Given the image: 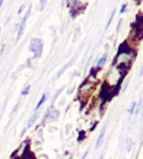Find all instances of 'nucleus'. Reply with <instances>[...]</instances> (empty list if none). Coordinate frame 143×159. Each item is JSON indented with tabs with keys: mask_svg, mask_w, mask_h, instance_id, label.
<instances>
[{
	"mask_svg": "<svg viewBox=\"0 0 143 159\" xmlns=\"http://www.w3.org/2000/svg\"><path fill=\"white\" fill-rule=\"evenodd\" d=\"M43 41L39 38H32L31 39V43H29V50H31V53L34 54V58H41L43 56Z\"/></svg>",
	"mask_w": 143,
	"mask_h": 159,
	"instance_id": "nucleus-1",
	"label": "nucleus"
},
{
	"mask_svg": "<svg viewBox=\"0 0 143 159\" xmlns=\"http://www.w3.org/2000/svg\"><path fill=\"white\" fill-rule=\"evenodd\" d=\"M58 118H60V110H58L57 107L51 105L47 111H45V114H44L43 124H45L47 121H50V123H54V121H57Z\"/></svg>",
	"mask_w": 143,
	"mask_h": 159,
	"instance_id": "nucleus-2",
	"label": "nucleus"
},
{
	"mask_svg": "<svg viewBox=\"0 0 143 159\" xmlns=\"http://www.w3.org/2000/svg\"><path fill=\"white\" fill-rule=\"evenodd\" d=\"M31 16V6L28 7V12L25 15L22 20H21V24L18 25V34H16V41H19L22 38V35H24V31H25V26H26V22H28V18Z\"/></svg>",
	"mask_w": 143,
	"mask_h": 159,
	"instance_id": "nucleus-3",
	"label": "nucleus"
},
{
	"mask_svg": "<svg viewBox=\"0 0 143 159\" xmlns=\"http://www.w3.org/2000/svg\"><path fill=\"white\" fill-rule=\"evenodd\" d=\"M83 9H85V5H83V3H81V2H72V5H70V16L72 18H75V16H77L79 12L83 10Z\"/></svg>",
	"mask_w": 143,
	"mask_h": 159,
	"instance_id": "nucleus-4",
	"label": "nucleus"
},
{
	"mask_svg": "<svg viewBox=\"0 0 143 159\" xmlns=\"http://www.w3.org/2000/svg\"><path fill=\"white\" fill-rule=\"evenodd\" d=\"M94 86H95V83L94 82H89V80H86L85 83H82L81 86H79V95H88V92L91 91V89H94Z\"/></svg>",
	"mask_w": 143,
	"mask_h": 159,
	"instance_id": "nucleus-5",
	"label": "nucleus"
},
{
	"mask_svg": "<svg viewBox=\"0 0 143 159\" xmlns=\"http://www.w3.org/2000/svg\"><path fill=\"white\" fill-rule=\"evenodd\" d=\"M37 118H39V111H37V112H32V116L29 117L28 123H26V125H25V127H24V131H22V136L25 134V131L28 130L29 127H32V125H34V123L37 121Z\"/></svg>",
	"mask_w": 143,
	"mask_h": 159,
	"instance_id": "nucleus-6",
	"label": "nucleus"
},
{
	"mask_svg": "<svg viewBox=\"0 0 143 159\" xmlns=\"http://www.w3.org/2000/svg\"><path fill=\"white\" fill-rule=\"evenodd\" d=\"M107 60H108V51H105V53L99 57V60L96 61V67H95L96 72H98V70H101V69H102L105 64H107Z\"/></svg>",
	"mask_w": 143,
	"mask_h": 159,
	"instance_id": "nucleus-7",
	"label": "nucleus"
},
{
	"mask_svg": "<svg viewBox=\"0 0 143 159\" xmlns=\"http://www.w3.org/2000/svg\"><path fill=\"white\" fill-rule=\"evenodd\" d=\"M73 63H75V60L72 58V60H69V61L66 63V64H63V67L60 69V70H58L57 73H56V76H54V79H58V77H60V76H63V75H64V72H66L67 69L70 67V66H72V64H73Z\"/></svg>",
	"mask_w": 143,
	"mask_h": 159,
	"instance_id": "nucleus-8",
	"label": "nucleus"
},
{
	"mask_svg": "<svg viewBox=\"0 0 143 159\" xmlns=\"http://www.w3.org/2000/svg\"><path fill=\"white\" fill-rule=\"evenodd\" d=\"M47 98H48V93H47V92L41 95V98H39V101L37 102V105H35V108H34V112H37V111L41 110V107H43L44 104H45V101H47Z\"/></svg>",
	"mask_w": 143,
	"mask_h": 159,
	"instance_id": "nucleus-9",
	"label": "nucleus"
},
{
	"mask_svg": "<svg viewBox=\"0 0 143 159\" xmlns=\"http://www.w3.org/2000/svg\"><path fill=\"white\" fill-rule=\"evenodd\" d=\"M105 130H107V125H105L104 129L101 130L99 136H98V139H96V143H95V149H99L101 146L104 145V136H105Z\"/></svg>",
	"mask_w": 143,
	"mask_h": 159,
	"instance_id": "nucleus-10",
	"label": "nucleus"
},
{
	"mask_svg": "<svg viewBox=\"0 0 143 159\" xmlns=\"http://www.w3.org/2000/svg\"><path fill=\"white\" fill-rule=\"evenodd\" d=\"M29 91H31V83H26V85L22 88V91H21V97H28Z\"/></svg>",
	"mask_w": 143,
	"mask_h": 159,
	"instance_id": "nucleus-11",
	"label": "nucleus"
},
{
	"mask_svg": "<svg viewBox=\"0 0 143 159\" xmlns=\"http://www.w3.org/2000/svg\"><path fill=\"white\" fill-rule=\"evenodd\" d=\"M114 13H115V9H113V10H111V13H110V18H108V20H107V25H105V29H108V28H110L111 22H113V19H114Z\"/></svg>",
	"mask_w": 143,
	"mask_h": 159,
	"instance_id": "nucleus-12",
	"label": "nucleus"
},
{
	"mask_svg": "<svg viewBox=\"0 0 143 159\" xmlns=\"http://www.w3.org/2000/svg\"><path fill=\"white\" fill-rule=\"evenodd\" d=\"M136 108H137V102L134 101L129 108V116H134V112H136Z\"/></svg>",
	"mask_w": 143,
	"mask_h": 159,
	"instance_id": "nucleus-13",
	"label": "nucleus"
},
{
	"mask_svg": "<svg viewBox=\"0 0 143 159\" xmlns=\"http://www.w3.org/2000/svg\"><path fill=\"white\" fill-rule=\"evenodd\" d=\"M64 89H66V88H64V86H63V88H60V89H57V92H56V95L53 97V101H56V99H57V98L60 97V93H62V92L64 91Z\"/></svg>",
	"mask_w": 143,
	"mask_h": 159,
	"instance_id": "nucleus-14",
	"label": "nucleus"
},
{
	"mask_svg": "<svg viewBox=\"0 0 143 159\" xmlns=\"http://www.w3.org/2000/svg\"><path fill=\"white\" fill-rule=\"evenodd\" d=\"M79 34H81V28L77 26V28L75 29V38H73V43H75V41H77V39H79Z\"/></svg>",
	"mask_w": 143,
	"mask_h": 159,
	"instance_id": "nucleus-15",
	"label": "nucleus"
},
{
	"mask_svg": "<svg viewBox=\"0 0 143 159\" xmlns=\"http://www.w3.org/2000/svg\"><path fill=\"white\" fill-rule=\"evenodd\" d=\"M127 7H129V3H123V5H121V7H120V13H126Z\"/></svg>",
	"mask_w": 143,
	"mask_h": 159,
	"instance_id": "nucleus-16",
	"label": "nucleus"
},
{
	"mask_svg": "<svg viewBox=\"0 0 143 159\" xmlns=\"http://www.w3.org/2000/svg\"><path fill=\"white\" fill-rule=\"evenodd\" d=\"M25 9H26V5H25V3H22V5L19 6V9H18V15H22Z\"/></svg>",
	"mask_w": 143,
	"mask_h": 159,
	"instance_id": "nucleus-17",
	"label": "nucleus"
},
{
	"mask_svg": "<svg viewBox=\"0 0 143 159\" xmlns=\"http://www.w3.org/2000/svg\"><path fill=\"white\" fill-rule=\"evenodd\" d=\"M121 25H123V19H120L118 24H117V28H115V31H117V32H120V31H121Z\"/></svg>",
	"mask_w": 143,
	"mask_h": 159,
	"instance_id": "nucleus-18",
	"label": "nucleus"
},
{
	"mask_svg": "<svg viewBox=\"0 0 143 159\" xmlns=\"http://www.w3.org/2000/svg\"><path fill=\"white\" fill-rule=\"evenodd\" d=\"M131 142H133L131 139L127 140V152H130V149H131V146H133V143H131Z\"/></svg>",
	"mask_w": 143,
	"mask_h": 159,
	"instance_id": "nucleus-19",
	"label": "nucleus"
},
{
	"mask_svg": "<svg viewBox=\"0 0 143 159\" xmlns=\"http://www.w3.org/2000/svg\"><path fill=\"white\" fill-rule=\"evenodd\" d=\"M88 153H89V152H88V150H86V152H85V153H83V156H82L81 159H86V158H88Z\"/></svg>",
	"mask_w": 143,
	"mask_h": 159,
	"instance_id": "nucleus-20",
	"label": "nucleus"
},
{
	"mask_svg": "<svg viewBox=\"0 0 143 159\" xmlns=\"http://www.w3.org/2000/svg\"><path fill=\"white\" fill-rule=\"evenodd\" d=\"M48 130H50V133H54V131L57 130V129H56V127H50V129H48Z\"/></svg>",
	"mask_w": 143,
	"mask_h": 159,
	"instance_id": "nucleus-21",
	"label": "nucleus"
},
{
	"mask_svg": "<svg viewBox=\"0 0 143 159\" xmlns=\"http://www.w3.org/2000/svg\"><path fill=\"white\" fill-rule=\"evenodd\" d=\"M44 6H45V2H41V5H39V9H43Z\"/></svg>",
	"mask_w": 143,
	"mask_h": 159,
	"instance_id": "nucleus-22",
	"label": "nucleus"
},
{
	"mask_svg": "<svg viewBox=\"0 0 143 159\" xmlns=\"http://www.w3.org/2000/svg\"><path fill=\"white\" fill-rule=\"evenodd\" d=\"M2 7H3V2L0 0V9H2Z\"/></svg>",
	"mask_w": 143,
	"mask_h": 159,
	"instance_id": "nucleus-23",
	"label": "nucleus"
},
{
	"mask_svg": "<svg viewBox=\"0 0 143 159\" xmlns=\"http://www.w3.org/2000/svg\"><path fill=\"white\" fill-rule=\"evenodd\" d=\"M99 159H104V156H99Z\"/></svg>",
	"mask_w": 143,
	"mask_h": 159,
	"instance_id": "nucleus-24",
	"label": "nucleus"
},
{
	"mask_svg": "<svg viewBox=\"0 0 143 159\" xmlns=\"http://www.w3.org/2000/svg\"><path fill=\"white\" fill-rule=\"evenodd\" d=\"M0 31H2V26H0Z\"/></svg>",
	"mask_w": 143,
	"mask_h": 159,
	"instance_id": "nucleus-25",
	"label": "nucleus"
}]
</instances>
